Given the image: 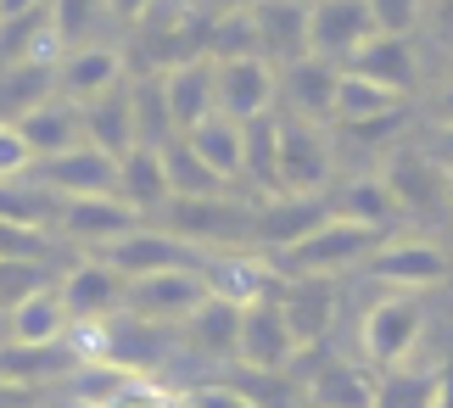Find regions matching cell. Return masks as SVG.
<instances>
[{"instance_id":"obj_41","label":"cell","mask_w":453,"mask_h":408,"mask_svg":"<svg viewBox=\"0 0 453 408\" xmlns=\"http://www.w3.org/2000/svg\"><path fill=\"white\" fill-rule=\"evenodd\" d=\"M101 408H180V397L163 392L157 381H124V386H118V392L101 403Z\"/></svg>"},{"instance_id":"obj_11","label":"cell","mask_w":453,"mask_h":408,"mask_svg":"<svg viewBox=\"0 0 453 408\" xmlns=\"http://www.w3.org/2000/svg\"><path fill=\"white\" fill-rule=\"evenodd\" d=\"M57 296L67 308V325L90 330V325H101V319L124 313V274H112L101 258H84V263H73V269L57 274Z\"/></svg>"},{"instance_id":"obj_43","label":"cell","mask_w":453,"mask_h":408,"mask_svg":"<svg viewBox=\"0 0 453 408\" xmlns=\"http://www.w3.org/2000/svg\"><path fill=\"white\" fill-rule=\"evenodd\" d=\"M431 408H453V347L437 358V397H431Z\"/></svg>"},{"instance_id":"obj_35","label":"cell","mask_w":453,"mask_h":408,"mask_svg":"<svg viewBox=\"0 0 453 408\" xmlns=\"http://www.w3.org/2000/svg\"><path fill=\"white\" fill-rule=\"evenodd\" d=\"M431 397H437V369L426 364H403V369L375 375V408H431Z\"/></svg>"},{"instance_id":"obj_40","label":"cell","mask_w":453,"mask_h":408,"mask_svg":"<svg viewBox=\"0 0 453 408\" xmlns=\"http://www.w3.org/2000/svg\"><path fill=\"white\" fill-rule=\"evenodd\" d=\"M180 408H257V397H247L241 386H219V381H202L180 392Z\"/></svg>"},{"instance_id":"obj_4","label":"cell","mask_w":453,"mask_h":408,"mask_svg":"<svg viewBox=\"0 0 453 408\" xmlns=\"http://www.w3.org/2000/svg\"><path fill=\"white\" fill-rule=\"evenodd\" d=\"M163 229L196 252H241L257 235V202L213 196V202H168Z\"/></svg>"},{"instance_id":"obj_34","label":"cell","mask_w":453,"mask_h":408,"mask_svg":"<svg viewBox=\"0 0 453 408\" xmlns=\"http://www.w3.org/2000/svg\"><path fill=\"white\" fill-rule=\"evenodd\" d=\"M163 168H168V190H173V202H213V196H230V185H224L219 173L185 146V140H173V146L163 151Z\"/></svg>"},{"instance_id":"obj_28","label":"cell","mask_w":453,"mask_h":408,"mask_svg":"<svg viewBox=\"0 0 453 408\" xmlns=\"http://www.w3.org/2000/svg\"><path fill=\"white\" fill-rule=\"evenodd\" d=\"M67 308H62V296L57 286H45V291H34L23 308H12L6 313V342L12 347H57L67 342Z\"/></svg>"},{"instance_id":"obj_23","label":"cell","mask_w":453,"mask_h":408,"mask_svg":"<svg viewBox=\"0 0 453 408\" xmlns=\"http://www.w3.org/2000/svg\"><path fill=\"white\" fill-rule=\"evenodd\" d=\"M274 303H280L291 335H297V347H319L330 319H336V286L330 280H280V291H274Z\"/></svg>"},{"instance_id":"obj_39","label":"cell","mask_w":453,"mask_h":408,"mask_svg":"<svg viewBox=\"0 0 453 408\" xmlns=\"http://www.w3.org/2000/svg\"><path fill=\"white\" fill-rule=\"evenodd\" d=\"M34 173V151H28V140L17 123H0V185H12V180H28Z\"/></svg>"},{"instance_id":"obj_26","label":"cell","mask_w":453,"mask_h":408,"mask_svg":"<svg viewBox=\"0 0 453 408\" xmlns=\"http://www.w3.org/2000/svg\"><path fill=\"white\" fill-rule=\"evenodd\" d=\"M118 202H124L129 212H141V219H151V212H168L173 190H168V168H163V151L151 146H134L124 163H118Z\"/></svg>"},{"instance_id":"obj_25","label":"cell","mask_w":453,"mask_h":408,"mask_svg":"<svg viewBox=\"0 0 453 408\" xmlns=\"http://www.w3.org/2000/svg\"><path fill=\"white\" fill-rule=\"evenodd\" d=\"M303 397L308 408H375V369L347 364V358H319Z\"/></svg>"},{"instance_id":"obj_13","label":"cell","mask_w":453,"mask_h":408,"mask_svg":"<svg viewBox=\"0 0 453 408\" xmlns=\"http://www.w3.org/2000/svg\"><path fill=\"white\" fill-rule=\"evenodd\" d=\"M146 219L141 212H129L118 196H67L57 202V229L67 241L90 246V252H107V246H118L124 235H134Z\"/></svg>"},{"instance_id":"obj_15","label":"cell","mask_w":453,"mask_h":408,"mask_svg":"<svg viewBox=\"0 0 453 408\" xmlns=\"http://www.w3.org/2000/svg\"><path fill=\"white\" fill-rule=\"evenodd\" d=\"M96 258L107 263L112 274H124V280L163 274V269H196V263H202V252H196V246L173 241L168 229H151V224H141L134 235H124L118 246H107V252H96Z\"/></svg>"},{"instance_id":"obj_7","label":"cell","mask_w":453,"mask_h":408,"mask_svg":"<svg viewBox=\"0 0 453 408\" xmlns=\"http://www.w3.org/2000/svg\"><path fill=\"white\" fill-rule=\"evenodd\" d=\"M207 296L213 291H207V280L196 269H163V274L124 280V313L146 319V325H168V330H180Z\"/></svg>"},{"instance_id":"obj_5","label":"cell","mask_w":453,"mask_h":408,"mask_svg":"<svg viewBox=\"0 0 453 408\" xmlns=\"http://www.w3.org/2000/svg\"><path fill=\"white\" fill-rule=\"evenodd\" d=\"M358 274L397 291V296H426V291H442L453 280V258L426 235H387Z\"/></svg>"},{"instance_id":"obj_21","label":"cell","mask_w":453,"mask_h":408,"mask_svg":"<svg viewBox=\"0 0 453 408\" xmlns=\"http://www.w3.org/2000/svg\"><path fill=\"white\" fill-rule=\"evenodd\" d=\"M336 84H342V67L319 62V57H303V62L280 67V96L291 106V118L313 123V129H325V123L336 118Z\"/></svg>"},{"instance_id":"obj_2","label":"cell","mask_w":453,"mask_h":408,"mask_svg":"<svg viewBox=\"0 0 453 408\" xmlns=\"http://www.w3.org/2000/svg\"><path fill=\"white\" fill-rule=\"evenodd\" d=\"M431 330V313L420 296H375L370 308L358 313V352H364V369H375V375H387V369H403L414 364V352H420Z\"/></svg>"},{"instance_id":"obj_12","label":"cell","mask_w":453,"mask_h":408,"mask_svg":"<svg viewBox=\"0 0 453 408\" xmlns=\"http://www.w3.org/2000/svg\"><path fill=\"white\" fill-rule=\"evenodd\" d=\"M124 79H129L124 50L107 45V40H84V45L57 57V101H67V106H90L96 96L118 90Z\"/></svg>"},{"instance_id":"obj_29","label":"cell","mask_w":453,"mask_h":408,"mask_svg":"<svg viewBox=\"0 0 453 408\" xmlns=\"http://www.w3.org/2000/svg\"><path fill=\"white\" fill-rule=\"evenodd\" d=\"M45 101H57V62L0 67V123H23L28 112H40Z\"/></svg>"},{"instance_id":"obj_37","label":"cell","mask_w":453,"mask_h":408,"mask_svg":"<svg viewBox=\"0 0 453 408\" xmlns=\"http://www.w3.org/2000/svg\"><path fill=\"white\" fill-rule=\"evenodd\" d=\"M57 286V274H50V263H0V319L12 308H23L34 291Z\"/></svg>"},{"instance_id":"obj_20","label":"cell","mask_w":453,"mask_h":408,"mask_svg":"<svg viewBox=\"0 0 453 408\" xmlns=\"http://www.w3.org/2000/svg\"><path fill=\"white\" fill-rule=\"evenodd\" d=\"M84 369L79 342H57V347H6L0 352V386L12 392H40V386H62Z\"/></svg>"},{"instance_id":"obj_45","label":"cell","mask_w":453,"mask_h":408,"mask_svg":"<svg viewBox=\"0 0 453 408\" xmlns=\"http://www.w3.org/2000/svg\"><path fill=\"white\" fill-rule=\"evenodd\" d=\"M442 180H448V212H453V173H442Z\"/></svg>"},{"instance_id":"obj_1","label":"cell","mask_w":453,"mask_h":408,"mask_svg":"<svg viewBox=\"0 0 453 408\" xmlns=\"http://www.w3.org/2000/svg\"><path fill=\"white\" fill-rule=\"evenodd\" d=\"M73 342L84 352V364H101L124 381H151L157 369H168V358L180 352V330L146 325V319H134V313H112V319H101V325L79 330Z\"/></svg>"},{"instance_id":"obj_6","label":"cell","mask_w":453,"mask_h":408,"mask_svg":"<svg viewBox=\"0 0 453 408\" xmlns=\"http://www.w3.org/2000/svg\"><path fill=\"white\" fill-rule=\"evenodd\" d=\"M336 173V146L325 129L303 118H280V168H274V202H319Z\"/></svg>"},{"instance_id":"obj_24","label":"cell","mask_w":453,"mask_h":408,"mask_svg":"<svg viewBox=\"0 0 453 408\" xmlns=\"http://www.w3.org/2000/svg\"><path fill=\"white\" fill-rule=\"evenodd\" d=\"M347 73H358V79H370V84H380V90H392V96L409 101V90L420 84V50H414V40L375 34V40L347 62Z\"/></svg>"},{"instance_id":"obj_38","label":"cell","mask_w":453,"mask_h":408,"mask_svg":"<svg viewBox=\"0 0 453 408\" xmlns=\"http://www.w3.org/2000/svg\"><path fill=\"white\" fill-rule=\"evenodd\" d=\"M0 263H50V235L23 224H0Z\"/></svg>"},{"instance_id":"obj_8","label":"cell","mask_w":453,"mask_h":408,"mask_svg":"<svg viewBox=\"0 0 453 408\" xmlns=\"http://www.w3.org/2000/svg\"><path fill=\"white\" fill-rule=\"evenodd\" d=\"M370 40H375L370 0H313L308 6V57L347 67Z\"/></svg>"},{"instance_id":"obj_42","label":"cell","mask_w":453,"mask_h":408,"mask_svg":"<svg viewBox=\"0 0 453 408\" xmlns=\"http://www.w3.org/2000/svg\"><path fill=\"white\" fill-rule=\"evenodd\" d=\"M420 151H426V157H431V163H437L442 173H453V123H431Z\"/></svg>"},{"instance_id":"obj_32","label":"cell","mask_w":453,"mask_h":408,"mask_svg":"<svg viewBox=\"0 0 453 408\" xmlns=\"http://www.w3.org/2000/svg\"><path fill=\"white\" fill-rule=\"evenodd\" d=\"M274 168H280V118H257L241 129V180L257 190V202H274Z\"/></svg>"},{"instance_id":"obj_19","label":"cell","mask_w":453,"mask_h":408,"mask_svg":"<svg viewBox=\"0 0 453 408\" xmlns=\"http://www.w3.org/2000/svg\"><path fill=\"white\" fill-rule=\"evenodd\" d=\"M325 219H336V224H358V229H380V235H392L403 212H397L392 190L380 185V173H347L342 185H330V190H325Z\"/></svg>"},{"instance_id":"obj_17","label":"cell","mask_w":453,"mask_h":408,"mask_svg":"<svg viewBox=\"0 0 453 408\" xmlns=\"http://www.w3.org/2000/svg\"><path fill=\"white\" fill-rule=\"evenodd\" d=\"M157 90H163V106H168L173 135H190L202 118L219 112V101H213V57L173 62L168 73H157Z\"/></svg>"},{"instance_id":"obj_36","label":"cell","mask_w":453,"mask_h":408,"mask_svg":"<svg viewBox=\"0 0 453 408\" xmlns=\"http://www.w3.org/2000/svg\"><path fill=\"white\" fill-rule=\"evenodd\" d=\"M0 224H23V229H50L57 224V196L34 180L0 185Z\"/></svg>"},{"instance_id":"obj_27","label":"cell","mask_w":453,"mask_h":408,"mask_svg":"<svg viewBox=\"0 0 453 408\" xmlns=\"http://www.w3.org/2000/svg\"><path fill=\"white\" fill-rule=\"evenodd\" d=\"M235 342H241V308L224 296H207L180 325V347L202 352V358H235Z\"/></svg>"},{"instance_id":"obj_3","label":"cell","mask_w":453,"mask_h":408,"mask_svg":"<svg viewBox=\"0 0 453 408\" xmlns=\"http://www.w3.org/2000/svg\"><path fill=\"white\" fill-rule=\"evenodd\" d=\"M380 241H387L380 229H358V224L325 219L319 229H308L297 246H286V252L274 258V269H280V280H336L347 269H364Z\"/></svg>"},{"instance_id":"obj_18","label":"cell","mask_w":453,"mask_h":408,"mask_svg":"<svg viewBox=\"0 0 453 408\" xmlns=\"http://www.w3.org/2000/svg\"><path fill=\"white\" fill-rule=\"evenodd\" d=\"M79 129H84V146H96L101 157L124 163V157L141 146V135H134V84L124 79L118 90L96 96L90 106H79Z\"/></svg>"},{"instance_id":"obj_31","label":"cell","mask_w":453,"mask_h":408,"mask_svg":"<svg viewBox=\"0 0 453 408\" xmlns=\"http://www.w3.org/2000/svg\"><path fill=\"white\" fill-rule=\"evenodd\" d=\"M23 140H28V151H34V163H50V157H62V151H73L84 146V129H79V106H67V101H45L40 112H28L23 123Z\"/></svg>"},{"instance_id":"obj_14","label":"cell","mask_w":453,"mask_h":408,"mask_svg":"<svg viewBox=\"0 0 453 408\" xmlns=\"http://www.w3.org/2000/svg\"><path fill=\"white\" fill-rule=\"evenodd\" d=\"M375 173H380V185L392 190V202H397L403 219H414V212H442L448 207V180H442V168L431 163L420 146H397Z\"/></svg>"},{"instance_id":"obj_30","label":"cell","mask_w":453,"mask_h":408,"mask_svg":"<svg viewBox=\"0 0 453 408\" xmlns=\"http://www.w3.org/2000/svg\"><path fill=\"white\" fill-rule=\"evenodd\" d=\"M397 112H409V101L403 96H392V90H380V84L370 79H358V73H347L342 67V84H336V129H364V123H380V118H397Z\"/></svg>"},{"instance_id":"obj_10","label":"cell","mask_w":453,"mask_h":408,"mask_svg":"<svg viewBox=\"0 0 453 408\" xmlns=\"http://www.w3.org/2000/svg\"><path fill=\"white\" fill-rule=\"evenodd\" d=\"M297 335H291L286 313L274 296L241 308V342H235V364H247L252 375H286L291 358H297Z\"/></svg>"},{"instance_id":"obj_22","label":"cell","mask_w":453,"mask_h":408,"mask_svg":"<svg viewBox=\"0 0 453 408\" xmlns=\"http://www.w3.org/2000/svg\"><path fill=\"white\" fill-rule=\"evenodd\" d=\"M252 28H257V57L274 73L308 57V6L303 0H264V6H252Z\"/></svg>"},{"instance_id":"obj_44","label":"cell","mask_w":453,"mask_h":408,"mask_svg":"<svg viewBox=\"0 0 453 408\" xmlns=\"http://www.w3.org/2000/svg\"><path fill=\"white\" fill-rule=\"evenodd\" d=\"M431 123H453V79H448V90H437V101H431Z\"/></svg>"},{"instance_id":"obj_9","label":"cell","mask_w":453,"mask_h":408,"mask_svg":"<svg viewBox=\"0 0 453 408\" xmlns=\"http://www.w3.org/2000/svg\"><path fill=\"white\" fill-rule=\"evenodd\" d=\"M213 101L230 123H257L274 112L280 101V73L264 62V57H230V62H213Z\"/></svg>"},{"instance_id":"obj_16","label":"cell","mask_w":453,"mask_h":408,"mask_svg":"<svg viewBox=\"0 0 453 408\" xmlns=\"http://www.w3.org/2000/svg\"><path fill=\"white\" fill-rule=\"evenodd\" d=\"M34 185H45L57 202L67 196H112L118 190V163L101 157L96 146H73L50 163H34Z\"/></svg>"},{"instance_id":"obj_33","label":"cell","mask_w":453,"mask_h":408,"mask_svg":"<svg viewBox=\"0 0 453 408\" xmlns=\"http://www.w3.org/2000/svg\"><path fill=\"white\" fill-rule=\"evenodd\" d=\"M180 140H185V146L196 151L202 163L213 168V173H219V180L230 185V190L241 185V123H230L224 112H213V118H202L196 129L180 135Z\"/></svg>"}]
</instances>
